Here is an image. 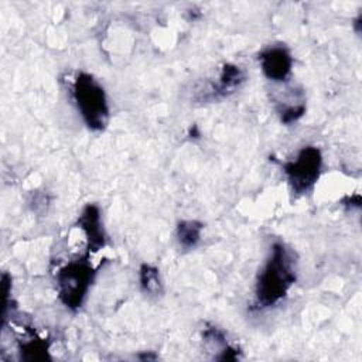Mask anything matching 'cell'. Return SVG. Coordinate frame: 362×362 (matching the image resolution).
<instances>
[{
    "instance_id": "1",
    "label": "cell",
    "mask_w": 362,
    "mask_h": 362,
    "mask_svg": "<svg viewBox=\"0 0 362 362\" xmlns=\"http://www.w3.org/2000/svg\"><path fill=\"white\" fill-rule=\"evenodd\" d=\"M296 281L293 252L281 242H274L255 287V310H264L280 303Z\"/></svg>"
},
{
    "instance_id": "2",
    "label": "cell",
    "mask_w": 362,
    "mask_h": 362,
    "mask_svg": "<svg viewBox=\"0 0 362 362\" xmlns=\"http://www.w3.org/2000/svg\"><path fill=\"white\" fill-rule=\"evenodd\" d=\"M72 98L85 124L100 132L109 123V105L103 86L92 75L79 72L74 79Z\"/></svg>"
},
{
    "instance_id": "3",
    "label": "cell",
    "mask_w": 362,
    "mask_h": 362,
    "mask_svg": "<svg viewBox=\"0 0 362 362\" xmlns=\"http://www.w3.org/2000/svg\"><path fill=\"white\" fill-rule=\"evenodd\" d=\"M95 277V270L88 257L68 262L55 276L58 297L69 310H79L88 296Z\"/></svg>"
},
{
    "instance_id": "4",
    "label": "cell",
    "mask_w": 362,
    "mask_h": 362,
    "mask_svg": "<svg viewBox=\"0 0 362 362\" xmlns=\"http://www.w3.org/2000/svg\"><path fill=\"white\" fill-rule=\"evenodd\" d=\"M322 156L315 146L303 147L294 160L283 164V171L293 191L297 194L308 192L320 178Z\"/></svg>"
},
{
    "instance_id": "5",
    "label": "cell",
    "mask_w": 362,
    "mask_h": 362,
    "mask_svg": "<svg viewBox=\"0 0 362 362\" xmlns=\"http://www.w3.org/2000/svg\"><path fill=\"white\" fill-rule=\"evenodd\" d=\"M264 76L273 82H286L291 74L293 57L284 45H270L259 54Z\"/></svg>"
},
{
    "instance_id": "6",
    "label": "cell",
    "mask_w": 362,
    "mask_h": 362,
    "mask_svg": "<svg viewBox=\"0 0 362 362\" xmlns=\"http://www.w3.org/2000/svg\"><path fill=\"white\" fill-rule=\"evenodd\" d=\"M78 225L86 238L89 252H98L105 246V232L102 228L100 211L96 205L89 204L83 208L78 218Z\"/></svg>"
},
{
    "instance_id": "7",
    "label": "cell",
    "mask_w": 362,
    "mask_h": 362,
    "mask_svg": "<svg viewBox=\"0 0 362 362\" xmlns=\"http://www.w3.org/2000/svg\"><path fill=\"white\" fill-rule=\"evenodd\" d=\"M246 76L240 66L233 64H225L221 68L216 83L212 86V95L216 98H223L233 93L245 82Z\"/></svg>"
},
{
    "instance_id": "8",
    "label": "cell",
    "mask_w": 362,
    "mask_h": 362,
    "mask_svg": "<svg viewBox=\"0 0 362 362\" xmlns=\"http://www.w3.org/2000/svg\"><path fill=\"white\" fill-rule=\"evenodd\" d=\"M202 233V223L198 221H181L177 225L175 236L177 242L184 249L195 247L201 240Z\"/></svg>"
},
{
    "instance_id": "9",
    "label": "cell",
    "mask_w": 362,
    "mask_h": 362,
    "mask_svg": "<svg viewBox=\"0 0 362 362\" xmlns=\"http://www.w3.org/2000/svg\"><path fill=\"white\" fill-rule=\"evenodd\" d=\"M139 280L140 286L144 293L151 296H158L163 293V281L160 277V272L153 264H141L139 270Z\"/></svg>"
},
{
    "instance_id": "10",
    "label": "cell",
    "mask_w": 362,
    "mask_h": 362,
    "mask_svg": "<svg viewBox=\"0 0 362 362\" xmlns=\"http://www.w3.org/2000/svg\"><path fill=\"white\" fill-rule=\"evenodd\" d=\"M21 358L25 361H45L48 356V344L42 338H33L20 345Z\"/></svg>"
}]
</instances>
